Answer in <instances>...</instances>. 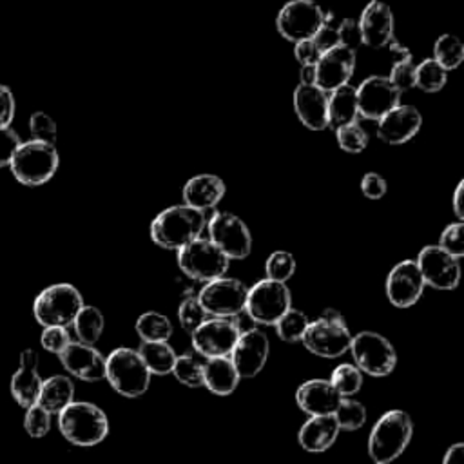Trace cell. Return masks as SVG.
Wrapping results in <instances>:
<instances>
[{"label": "cell", "mask_w": 464, "mask_h": 464, "mask_svg": "<svg viewBox=\"0 0 464 464\" xmlns=\"http://www.w3.org/2000/svg\"><path fill=\"white\" fill-rule=\"evenodd\" d=\"M205 212L186 203L163 209L151 223V240L165 251H180L203 235Z\"/></svg>", "instance_id": "cell-1"}, {"label": "cell", "mask_w": 464, "mask_h": 464, "mask_svg": "<svg viewBox=\"0 0 464 464\" xmlns=\"http://www.w3.org/2000/svg\"><path fill=\"white\" fill-rule=\"evenodd\" d=\"M58 428L75 446H95L109 434V421L102 409L87 401H73L58 414Z\"/></svg>", "instance_id": "cell-2"}, {"label": "cell", "mask_w": 464, "mask_h": 464, "mask_svg": "<svg viewBox=\"0 0 464 464\" xmlns=\"http://www.w3.org/2000/svg\"><path fill=\"white\" fill-rule=\"evenodd\" d=\"M414 425L402 410H390L374 425L369 437V453L376 464H392L410 444Z\"/></svg>", "instance_id": "cell-3"}, {"label": "cell", "mask_w": 464, "mask_h": 464, "mask_svg": "<svg viewBox=\"0 0 464 464\" xmlns=\"http://www.w3.org/2000/svg\"><path fill=\"white\" fill-rule=\"evenodd\" d=\"M58 151L54 145L46 142L29 140L19 145L12 158V172L22 186L37 187L47 184L58 170Z\"/></svg>", "instance_id": "cell-4"}, {"label": "cell", "mask_w": 464, "mask_h": 464, "mask_svg": "<svg viewBox=\"0 0 464 464\" xmlns=\"http://www.w3.org/2000/svg\"><path fill=\"white\" fill-rule=\"evenodd\" d=\"M84 307V298L80 290L70 283H56L37 296L33 303L35 319L46 327H64L73 325L77 314Z\"/></svg>", "instance_id": "cell-5"}, {"label": "cell", "mask_w": 464, "mask_h": 464, "mask_svg": "<svg viewBox=\"0 0 464 464\" xmlns=\"http://www.w3.org/2000/svg\"><path fill=\"white\" fill-rule=\"evenodd\" d=\"M105 379L126 397H140L151 385V372L138 351L120 346L105 358Z\"/></svg>", "instance_id": "cell-6"}, {"label": "cell", "mask_w": 464, "mask_h": 464, "mask_svg": "<svg viewBox=\"0 0 464 464\" xmlns=\"http://www.w3.org/2000/svg\"><path fill=\"white\" fill-rule=\"evenodd\" d=\"M302 341L309 352L332 360L351 351L352 334L341 314L327 311L321 318L309 323Z\"/></svg>", "instance_id": "cell-7"}, {"label": "cell", "mask_w": 464, "mask_h": 464, "mask_svg": "<svg viewBox=\"0 0 464 464\" xmlns=\"http://www.w3.org/2000/svg\"><path fill=\"white\" fill-rule=\"evenodd\" d=\"M209 240L232 261L245 260L253 253V235L247 223L232 212L220 211L207 220Z\"/></svg>", "instance_id": "cell-8"}, {"label": "cell", "mask_w": 464, "mask_h": 464, "mask_svg": "<svg viewBox=\"0 0 464 464\" xmlns=\"http://www.w3.org/2000/svg\"><path fill=\"white\" fill-rule=\"evenodd\" d=\"M351 352L356 367L369 376L385 377L394 372L397 365V354L394 344L381 334L365 330L352 336Z\"/></svg>", "instance_id": "cell-9"}, {"label": "cell", "mask_w": 464, "mask_h": 464, "mask_svg": "<svg viewBox=\"0 0 464 464\" xmlns=\"http://www.w3.org/2000/svg\"><path fill=\"white\" fill-rule=\"evenodd\" d=\"M228 265L230 260L209 238L203 236L178 251V267L182 272L202 283L223 278L228 270Z\"/></svg>", "instance_id": "cell-10"}, {"label": "cell", "mask_w": 464, "mask_h": 464, "mask_svg": "<svg viewBox=\"0 0 464 464\" xmlns=\"http://www.w3.org/2000/svg\"><path fill=\"white\" fill-rule=\"evenodd\" d=\"M325 10L314 0H288L276 17L278 33L288 42L314 38L323 26Z\"/></svg>", "instance_id": "cell-11"}, {"label": "cell", "mask_w": 464, "mask_h": 464, "mask_svg": "<svg viewBox=\"0 0 464 464\" xmlns=\"http://www.w3.org/2000/svg\"><path fill=\"white\" fill-rule=\"evenodd\" d=\"M288 309H293V294L286 283L265 278L249 288L245 311L253 321L260 325H276Z\"/></svg>", "instance_id": "cell-12"}, {"label": "cell", "mask_w": 464, "mask_h": 464, "mask_svg": "<svg viewBox=\"0 0 464 464\" xmlns=\"http://www.w3.org/2000/svg\"><path fill=\"white\" fill-rule=\"evenodd\" d=\"M249 288L236 278H218L203 285L198 302L214 318H235L245 311Z\"/></svg>", "instance_id": "cell-13"}, {"label": "cell", "mask_w": 464, "mask_h": 464, "mask_svg": "<svg viewBox=\"0 0 464 464\" xmlns=\"http://www.w3.org/2000/svg\"><path fill=\"white\" fill-rule=\"evenodd\" d=\"M242 328L232 318H212L205 319L193 334V346L198 354L207 360L230 356L232 348L240 339Z\"/></svg>", "instance_id": "cell-14"}, {"label": "cell", "mask_w": 464, "mask_h": 464, "mask_svg": "<svg viewBox=\"0 0 464 464\" xmlns=\"http://www.w3.org/2000/svg\"><path fill=\"white\" fill-rule=\"evenodd\" d=\"M425 286L427 283L416 260H404L386 276V298L397 309H410L421 300Z\"/></svg>", "instance_id": "cell-15"}, {"label": "cell", "mask_w": 464, "mask_h": 464, "mask_svg": "<svg viewBox=\"0 0 464 464\" xmlns=\"http://www.w3.org/2000/svg\"><path fill=\"white\" fill-rule=\"evenodd\" d=\"M358 109L365 120H381L386 112L401 104V93L388 80V77L372 75L358 87Z\"/></svg>", "instance_id": "cell-16"}, {"label": "cell", "mask_w": 464, "mask_h": 464, "mask_svg": "<svg viewBox=\"0 0 464 464\" xmlns=\"http://www.w3.org/2000/svg\"><path fill=\"white\" fill-rule=\"evenodd\" d=\"M423 279L437 290H453L460 281V260L453 258L439 245H427L416 260Z\"/></svg>", "instance_id": "cell-17"}, {"label": "cell", "mask_w": 464, "mask_h": 464, "mask_svg": "<svg viewBox=\"0 0 464 464\" xmlns=\"http://www.w3.org/2000/svg\"><path fill=\"white\" fill-rule=\"evenodd\" d=\"M356 71V51L336 46L321 53L316 64V86L327 93L351 84Z\"/></svg>", "instance_id": "cell-18"}, {"label": "cell", "mask_w": 464, "mask_h": 464, "mask_svg": "<svg viewBox=\"0 0 464 464\" xmlns=\"http://www.w3.org/2000/svg\"><path fill=\"white\" fill-rule=\"evenodd\" d=\"M270 343L265 332L260 328H251L247 332L240 334V339L236 346L232 348L230 360L235 363L240 377L253 379L256 377L269 360Z\"/></svg>", "instance_id": "cell-19"}, {"label": "cell", "mask_w": 464, "mask_h": 464, "mask_svg": "<svg viewBox=\"0 0 464 464\" xmlns=\"http://www.w3.org/2000/svg\"><path fill=\"white\" fill-rule=\"evenodd\" d=\"M423 126V114L416 105H397L377 120V137L385 144L401 145L410 142Z\"/></svg>", "instance_id": "cell-20"}, {"label": "cell", "mask_w": 464, "mask_h": 464, "mask_svg": "<svg viewBox=\"0 0 464 464\" xmlns=\"http://www.w3.org/2000/svg\"><path fill=\"white\" fill-rule=\"evenodd\" d=\"M361 29L363 46L372 49L386 47L395 35V17L392 8L383 0L369 3L358 21Z\"/></svg>", "instance_id": "cell-21"}, {"label": "cell", "mask_w": 464, "mask_h": 464, "mask_svg": "<svg viewBox=\"0 0 464 464\" xmlns=\"http://www.w3.org/2000/svg\"><path fill=\"white\" fill-rule=\"evenodd\" d=\"M58 358H61L62 367L80 381L96 383L105 379V358L93 344L71 341Z\"/></svg>", "instance_id": "cell-22"}, {"label": "cell", "mask_w": 464, "mask_h": 464, "mask_svg": "<svg viewBox=\"0 0 464 464\" xmlns=\"http://www.w3.org/2000/svg\"><path fill=\"white\" fill-rule=\"evenodd\" d=\"M294 111L300 122L311 131L328 129V93L318 86H298L294 91Z\"/></svg>", "instance_id": "cell-23"}, {"label": "cell", "mask_w": 464, "mask_h": 464, "mask_svg": "<svg viewBox=\"0 0 464 464\" xmlns=\"http://www.w3.org/2000/svg\"><path fill=\"white\" fill-rule=\"evenodd\" d=\"M343 397L332 386L328 379H311L305 381L298 392L296 401L300 409L312 416H332Z\"/></svg>", "instance_id": "cell-24"}, {"label": "cell", "mask_w": 464, "mask_h": 464, "mask_svg": "<svg viewBox=\"0 0 464 464\" xmlns=\"http://www.w3.org/2000/svg\"><path fill=\"white\" fill-rule=\"evenodd\" d=\"M10 388L12 395L22 409H29V406L37 404L42 388V377L38 374V354L33 348H26L21 354V365L12 377Z\"/></svg>", "instance_id": "cell-25"}, {"label": "cell", "mask_w": 464, "mask_h": 464, "mask_svg": "<svg viewBox=\"0 0 464 464\" xmlns=\"http://www.w3.org/2000/svg\"><path fill=\"white\" fill-rule=\"evenodd\" d=\"M225 193H227L225 182L220 177H216V174L205 172V174H196V177L186 182L182 189V198L186 205L207 212L218 207Z\"/></svg>", "instance_id": "cell-26"}, {"label": "cell", "mask_w": 464, "mask_h": 464, "mask_svg": "<svg viewBox=\"0 0 464 464\" xmlns=\"http://www.w3.org/2000/svg\"><path fill=\"white\" fill-rule=\"evenodd\" d=\"M339 425L334 416H312L298 434V441L305 452H327L339 435Z\"/></svg>", "instance_id": "cell-27"}, {"label": "cell", "mask_w": 464, "mask_h": 464, "mask_svg": "<svg viewBox=\"0 0 464 464\" xmlns=\"http://www.w3.org/2000/svg\"><path fill=\"white\" fill-rule=\"evenodd\" d=\"M240 374L228 356L207 360L203 365V386L214 395H230L240 385Z\"/></svg>", "instance_id": "cell-28"}, {"label": "cell", "mask_w": 464, "mask_h": 464, "mask_svg": "<svg viewBox=\"0 0 464 464\" xmlns=\"http://www.w3.org/2000/svg\"><path fill=\"white\" fill-rule=\"evenodd\" d=\"M358 116V93L352 84L341 86L328 93V128L337 129L346 124H354Z\"/></svg>", "instance_id": "cell-29"}, {"label": "cell", "mask_w": 464, "mask_h": 464, "mask_svg": "<svg viewBox=\"0 0 464 464\" xmlns=\"http://www.w3.org/2000/svg\"><path fill=\"white\" fill-rule=\"evenodd\" d=\"M73 401H75V385L68 376H53L42 381L37 404H40L42 409L47 410L51 416L61 414Z\"/></svg>", "instance_id": "cell-30"}, {"label": "cell", "mask_w": 464, "mask_h": 464, "mask_svg": "<svg viewBox=\"0 0 464 464\" xmlns=\"http://www.w3.org/2000/svg\"><path fill=\"white\" fill-rule=\"evenodd\" d=\"M140 358L144 360L145 367L149 369L151 376H167L172 372L174 361H177V352L167 341H153V343H142Z\"/></svg>", "instance_id": "cell-31"}, {"label": "cell", "mask_w": 464, "mask_h": 464, "mask_svg": "<svg viewBox=\"0 0 464 464\" xmlns=\"http://www.w3.org/2000/svg\"><path fill=\"white\" fill-rule=\"evenodd\" d=\"M73 327H75V334L80 343L95 346V343L104 334L105 319H104V314L100 312V309H96L93 305H84L80 309V312L77 314Z\"/></svg>", "instance_id": "cell-32"}, {"label": "cell", "mask_w": 464, "mask_h": 464, "mask_svg": "<svg viewBox=\"0 0 464 464\" xmlns=\"http://www.w3.org/2000/svg\"><path fill=\"white\" fill-rule=\"evenodd\" d=\"M434 61L446 71L457 70L464 61V44L459 37L444 33L434 44Z\"/></svg>", "instance_id": "cell-33"}, {"label": "cell", "mask_w": 464, "mask_h": 464, "mask_svg": "<svg viewBox=\"0 0 464 464\" xmlns=\"http://www.w3.org/2000/svg\"><path fill=\"white\" fill-rule=\"evenodd\" d=\"M137 332L144 343L167 341L172 336V323L165 314L149 311L137 319Z\"/></svg>", "instance_id": "cell-34"}, {"label": "cell", "mask_w": 464, "mask_h": 464, "mask_svg": "<svg viewBox=\"0 0 464 464\" xmlns=\"http://www.w3.org/2000/svg\"><path fill=\"white\" fill-rule=\"evenodd\" d=\"M332 416L336 418L339 430L346 432H356L367 423V409L352 397H343Z\"/></svg>", "instance_id": "cell-35"}, {"label": "cell", "mask_w": 464, "mask_h": 464, "mask_svg": "<svg viewBox=\"0 0 464 464\" xmlns=\"http://www.w3.org/2000/svg\"><path fill=\"white\" fill-rule=\"evenodd\" d=\"M328 381L341 397H352L363 388V372L356 365L344 363L334 369Z\"/></svg>", "instance_id": "cell-36"}, {"label": "cell", "mask_w": 464, "mask_h": 464, "mask_svg": "<svg viewBox=\"0 0 464 464\" xmlns=\"http://www.w3.org/2000/svg\"><path fill=\"white\" fill-rule=\"evenodd\" d=\"M448 71L443 70L434 58H427L416 64V87L425 93H437L446 86Z\"/></svg>", "instance_id": "cell-37"}, {"label": "cell", "mask_w": 464, "mask_h": 464, "mask_svg": "<svg viewBox=\"0 0 464 464\" xmlns=\"http://www.w3.org/2000/svg\"><path fill=\"white\" fill-rule=\"evenodd\" d=\"M311 319L305 312L288 309L278 321H276V332L278 336L286 343H298L302 341Z\"/></svg>", "instance_id": "cell-38"}, {"label": "cell", "mask_w": 464, "mask_h": 464, "mask_svg": "<svg viewBox=\"0 0 464 464\" xmlns=\"http://www.w3.org/2000/svg\"><path fill=\"white\" fill-rule=\"evenodd\" d=\"M336 138L339 147L348 154H360L369 147L370 137L367 129H363L358 122L346 124L336 129Z\"/></svg>", "instance_id": "cell-39"}, {"label": "cell", "mask_w": 464, "mask_h": 464, "mask_svg": "<svg viewBox=\"0 0 464 464\" xmlns=\"http://www.w3.org/2000/svg\"><path fill=\"white\" fill-rule=\"evenodd\" d=\"M296 258L294 254H290L288 251H276L269 256L265 263V272L267 279L286 283L296 272Z\"/></svg>", "instance_id": "cell-40"}, {"label": "cell", "mask_w": 464, "mask_h": 464, "mask_svg": "<svg viewBox=\"0 0 464 464\" xmlns=\"http://www.w3.org/2000/svg\"><path fill=\"white\" fill-rule=\"evenodd\" d=\"M172 374L186 386H203V365L196 361L193 356H178L177 361H174Z\"/></svg>", "instance_id": "cell-41"}, {"label": "cell", "mask_w": 464, "mask_h": 464, "mask_svg": "<svg viewBox=\"0 0 464 464\" xmlns=\"http://www.w3.org/2000/svg\"><path fill=\"white\" fill-rule=\"evenodd\" d=\"M388 80L395 86V89L402 95L404 91H410L416 87V64L412 56L399 58L394 62L392 71L388 75Z\"/></svg>", "instance_id": "cell-42"}, {"label": "cell", "mask_w": 464, "mask_h": 464, "mask_svg": "<svg viewBox=\"0 0 464 464\" xmlns=\"http://www.w3.org/2000/svg\"><path fill=\"white\" fill-rule=\"evenodd\" d=\"M443 251L460 260L464 256V221H453L444 227L437 244Z\"/></svg>", "instance_id": "cell-43"}, {"label": "cell", "mask_w": 464, "mask_h": 464, "mask_svg": "<svg viewBox=\"0 0 464 464\" xmlns=\"http://www.w3.org/2000/svg\"><path fill=\"white\" fill-rule=\"evenodd\" d=\"M24 428L33 439H42L49 434L51 430V414L44 410L40 404H33L29 409H26V418H24Z\"/></svg>", "instance_id": "cell-44"}, {"label": "cell", "mask_w": 464, "mask_h": 464, "mask_svg": "<svg viewBox=\"0 0 464 464\" xmlns=\"http://www.w3.org/2000/svg\"><path fill=\"white\" fill-rule=\"evenodd\" d=\"M29 133H31L33 140L54 145L58 129H56L54 120L51 119L47 112L37 111V112L31 114V119H29Z\"/></svg>", "instance_id": "cell-45"}, {"label": "cell", "mask_w": 464, "mask_h": 464, "mask_svg": "<svg viewBox=\"0 0 464 464\" xmlns=\"http://www.w3.org/2000/svg\"><path fill=\"white\" fill-rule=\"evenodd\" d=\"M207 312L203 311V307L200 305L198 298H187L182 302L180 309H178V319L180 325L186 332L193 334L205 319H207Z\"/></svg>", "instance_id": "cell-46"}, {"label": "cell", "mask_w": 464, "mask_h": 464, "mask_svg": "<svg viewBox=\"0 0 464 464\" xmlns=\"http://www.w3.org/2000/svg\"><path fill=\"white\" fill-rule=\"evenodd\" d=\"M40 343L44 346V351L61 356L70 346L71 336L64 327H46L40 336Z\"/></svg>", "instance_id": "cell-47"}, {"label": "cell", "mask_w": 464, "mask_h": 464, "mask_svg": "<svg viewBox=\"0 0 464 464\" xmlns=\"http://www.w3.org/2000/svg\"><path fill=\"white\" fill-rule=\"evenodd\" d=\"M336 22V15L330 13V12H325V21H323V26L318 29V33L314 35V42L316 46L319 47L321 53L339 46V35H337V28H339V22Z\"/></svg>", "instance_id": "cell-48"}, {"label": "cell", "mask_w": 464, "mask_h": 464, "mask_svg": "<svg viewBox=\"0 0 464 464\" xmlns=\"http://www.w3.org/2000/svg\"><path fill=\"white\" fill-rule=\"evenodd\" d=\"M337 35H339V46H343V47L358 51V47L363 46L361 29H360L358 21H354V19L341 21L339 28H337Z\"/></svg>", "instance_id": "cell-49"}, {"label": "cell", "mask_w": 464, "mask_h": 464, "mask_svg": "<svg viewBox=\"0 0 464 464\" xmlns=\"http://www.w3.org/2000/svg\"><path fill=\"white\" fill-rule=\"evenodd\" d=\"M21 144L22 142L19 135L12 128L0 129V169L8 167L12 163V158Z\"/></svg>", "instance_id": "cell-50"}, {"label": "cell", "mask_w": 464, "mask_h": 464, "mask_svg": "<svg viewBox=\"0 0 464 464\" xmlns=\"http://www.w3.org/2000/svg\"><path fill=\"white\" fill-rule=\"evenodd\" d=\"M360 187L363 196H367L369 200H381L388 191V184L379 172H367L361 178Z\"/></svg>", "instance_id": "cell-51"}, {"label": "cell", "mask_w": 464, "mask_h": 464, "mask_svg": "<svg viewBox=\"0 0 464 464\" xmlns=\"http://www.w3.org/2000/svg\"><path fill=\"white\" fill-rule=\"evenodd\" d=\"M294 56L300 62V66H316L321 56V51L316 46V42L312 38H309V40H302V42L294 44Z\"/></svg>", "instance_id": "cell-52"}, {"label": "cell", "mask_w": 464, "mask_h": 464, "mask_svg": "<svg viewBox=\"0 0 464 464\" xmlns=\"http://www.w3.org/2000/svg\"><path fill=\"white\" fill-rule=\"evenodd\" d=\"M15 116V96L10 87L0 84V129L10 128Z\"/></svg>", "instance_id": "cell-53"}, {"label": "cell", "mask_w": 464, "mask_h": 464, "mask_svg": "<svg viewBox=\"0 0 464 464\" xmlns=\"http://www.w3.org/2000/svg\"><path fill=\"white\" fill-rule=\"evenodd\" d=\"M443 464H464V444L457 443L450 446L448 452L444 453Z\"/></svg>", "instance_id": "cell-54"}, {"label": "cell", "mask_w": 464, "mask_h": 464, "mask_svg": "<svg viewBox=\"0 0 464 464\" xmlns=\"http://www.w3.org/2000/svg\"><path fill=\"white\" fill-rule=\"evenodd\" d=\"M453 212L457 216V221L464 220V182H459L455 193H453Z\"/></svg>", "instance_id": "cell-55"}, {"label": "cell", "mask_w": 464, "mask_h": 464, "mask_svg": "<svg viewBox=\"0 0 464 464\" xmlns=\"http://www.w3.org/2000/svg\"><path fill=\"white\" fill-rule=\"evenodd\" d=\"M300 84L302 86H316V66H302Z\"/></svg>", "instance_id": "cell-56"}]
</instances>
